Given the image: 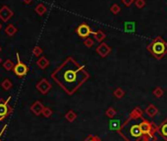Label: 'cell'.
<instances>
[{
  "instance_id": "obj_1",
  "label": "cell",
  "mask_w": 167,
  "mask_h": 141,
  "mask_svg": "<svg viewBox=\"0 0 167 141\" xmlns=\"http://www.w3.org/2000/svg\"><path fill=\"white\" fill-rule=\"evenodd\" d=\"M51 78L66 94L71 96L90 78V73L73 57H67L65 61L51 73Z\"/></svg>"
},
{
  "instance_id": "obj_2",
  "label": "cell",
  "mask_w": 167,
  "mask_h": 141,
  "mask_svg": "<svg viewBox=\"0 0 167 141\" xmlns=\"http://www.w3.org/2000/svg\"><path fill=\"white\" fill-rule=\"evenodd\" d=\"M142 117H144V111L140 107H135L121 125L117 132L125 141H152L141 129L140 122Z\"/></svg>"
},
{
  "instance_id": "obj_3",
  "label": "cell",
  "mask_w": 167,
  "mask_h": 141,
  "mask_svg": "<svg viewBox=\"0 0 167 141\" xmlns=\"http://www.w3.org/2000/svg\"><path fill=\"white\" fill-rule=\"evenodd\" d=\"M146 50L153 58L160 60L167 55V42L161 36H157L148 45Z\"/></svg>"
},
{
  "instance_id": "obj_4",
  "label": "cell",
  "mask_w": 167,
  "mask_h": 141,
  "mask_svg": "<svg viewBox=\"0 0 167 141\" xmlns=\"http://www.w3.org/2000/svg\"><path fill=\"white\" fill-rule=\"evenodd\" d=\"M17 61L18 62L15 65L13 71H14L16 76H18L20 78H23V77L27 76V73H28V72H29V68H28V66H27L26 64H24V63H22L21 61H20L19 53H17Z\"/></svg>"
},
{
  "instance_id": "obj_5",
  "label": "cell",
  "mask_w": 167,
  "mask_h": 141,
  "mask_svg": "<svg viewBox=\"0 0 167 141\" xmlns=\"http://www.w3.org/2000/svg\"><path fill=\"white\" fill-rule=\"evenodd\" d=\"M76 32H77V35L80 36V37H82V38H88L90 37L91 35H92L95 31H92L91 28L88 25V24H86V23H83L80 25L78 28L76 29Z\"/></svg>"
},
{
  "instance_id": "obj_6",
  "label": "cell",
  "mask_w": 167,
  "mask_h": 141,
  "mask_svg": "<svg viewBox=\"0 0 167 141\" xmlns=\"http://www.w3.org/2000/svg\"><path fill=\"white\" fill-rule=\"evenodd\" d=\"M9 100L10 98L7 100L0 98V120L6 118L13 111L12 107L9 106Z\"/></svg>"
},
{
  "instance_id": "obj_7",
  "label": "cell",
  "mask_w": 167,
  "mask_h": 141,
  "mask_svg": "<svg viewBox=\"0 0 167 141\" xmlns=\"http://www.w3.org/2000/svg\"><path fill=\"white\" fill-rule=\"evenodd\" d=\"M36 87H37V89L39 92H41L42 94L45 95V94H47L48 91L51 89L52 85H51V83H50L46 78H42V79L37 83Z\"/></svg>"
},
{
  "instance_id": "obj_8",
  "label": "cell",
  "mask_w": 167,
  "mask_h": 141,
  "mask_svg": "<svg viewBox=\"0 0 167 141\" xmlns=\"http://www.w3.org/2000/svg\"><path fill=\"white\" fill-rule=\"evenodd\" d=\"M111 52V47L105 42L99 43L98 46L96 47V53L101 57V58H106Z\"/></svg>"
},
{
  "instance_id": "obj_9",
  "label": "cell",
  "mask_w": 167,
  "mask_h": 141,
  "mask_svg": "<svg viewBox=\"0 0 167 141\" xmlns=\"http://www.w3.org/2000/svg\"><path fill=\"white\" fill-rule=\"evenodd\" d=\"M13 16H14V13H13V11L8 6H3V7L0 9V19H1L3 22L9 21Z\"/></svg>"
},
{
  "instance_id": "obj_10",
  "label": "cell",
  "mask_w": 167,
  "mask_h": 141,
  "mask_svg": "<svg viewBox=\"0 0 167 141\" xmlns=\"http://www.w3.org/2000/svg\"><path fill=\"white\" fill-rule=\"evenodd\" d=\"M44 110V106L41 101H36L31 106V111L35 114L36 116H41L42 115V112Z\"/></svg>"
},
{
  "instance_id": "obj_11",
  "label": "cell",
  "mask_w": 167,
  "mask_h": 141,
  "mask_svg": "<svg viewBox=\"0 0 167 141\" xmlns=\"http://www.w3.org/2000/svg\"><path fill=\"white\" fill-rule=\"evenodd\" d=\"M157 132L164 141H167V118L157 126Z\"/></svg>"
},
{
  "instance_id": "obj_12",
  "label": "cell",
  "mask_w": 167,
  "mask_h": 141,
  "mask_svg": "<svg viewBox=\"0 0 167 141\" xmlns=\"http://www.w3.org/2000/svg\"><path fill=\"white\" fill-rule=\"evenodd\" d=\"M145 112L150 118H153V117H155L157 115L159 111H158L157 107L155 105L150 104V105H149L148 107H146V109L145 110Z\"/></svg>"
},
{
  "instance_id": "obj_13",
  "label": "cell",
  "mask_w": 167,
  "mask_h": 141,
  "mask_svg": "<svg viewBox=\"0 0 167 141\" xmlns=\"http://www.w3.org/2000/svg\"><path fill=\"white\" fill-rule=\"evenodd\" d=\"M92 35H93V39H96V41H97V42H99V43L103 42V40H104L105 37H106L105 33H104L102 31H100V30H98V31H96L93 32Z\"/></svg>"
},
{
  "instance_id": "obj_14",
  "label": "cell",
  "mask_w": 167,
  "mask_h": 141,
  "mask_svg": "<svg viewBox=\"0 0 167 141\" xmlns=\"http://www.w3.org/2000/svg\"><path fill=\"white\" fill-rule=\"evenodd\" d=\"M37 65L42 70H44L49 66V60H47L44 56H42V57H39V59L37 61Z\"/></svg>"
},
{
  "instance_id": "obj_15",
  "label": "cell",
  "mask_w": 167,
  "mask_h": 141,
  "mask_svg": "<svg viewBox=\"0 0 167 141\" xmlns=\"http://www.w3.org/2000/svg\"><path fill=\"white\" fill-rule=\"evenodd\" d=\"M124 31L126 32H135L136 31V23L135 22H125Z\"/></svg>"
},
{
  "instance_id": "obj_16",
  "label": "cell",
  "mask_w": 167,
  "mask_h": 141,
  "mask_svg": "<svg viewBox=\"0 0 167 141\" xmlns=\"http://www.w3.org/2000/svg\"><path fill=\"white\" fill-rule=\"evenodd\" d=\"M35 11L37 15L39 16H43L46 11H47V8H46V6L43 4V3H39L36 6V8H35Z\"/></svg>"
},
{
  "instance_id": "obj_17",
  "label": "cell",
  "mask_w": 167,
  "mask_h": 141,
  "mask_svg": "<svg viewBox=\"0 0 167 141\" xmlns=\"http://www.w3.org/2000/svg\"><path fill=\"white\" fill-rule=\"evenodd\" d=\"M121 123H120V120H112L111 119V120L109 122V129H111V130H116V131H118L119 130V129L121 127Z\"/></svg>"
},
{
  "instance_id": "obj_18",
  "label": "cell",
  "mask_w": 167,
  "mask_h": 141,
  "mask_svg": "<svg viewBox=\"0 0 167 141\" xmlns=\"http://www.w3.org/2000/svg\"><path fill=\"white\" fill-rule=\"evenodd\" d=\"M65 119L68 120L69 123H73V122H75L76 119H77V114L73 110H70V111H68L66 113Z\"/></svg>"
},
{
  "instance_id": "obj_19",
  "label": "cell",
  "mask_w": 167,
  "mask_h": 141,
  "mask_svg": "<svg viewBox=\"0 0 167 141\" xmlns=\"http://www.w3.org/2000/svg\"><path fill=\"white\" fill-rule=\"evenodd\" d=\"M18 31L17 28L15 26H13V25H8L7 26H6V29H5V32H6V35H9V36H13L15 35V33Z\"/></svg>"
},
{
  "instance_id": "obj_20",
  "label": "cell",
  "mask_w": 167,
  "mask_h": 141,
  "mask_svg": "<svg viewBox=\"0 0 167 141\" xmlns=\"http://www.w3.org/2000/svg\"><path fill=\"white\" fill-rule=\"evenodd\" d=\"M113 95L117 99H122L125 96V91L121 88V87H117V88L113 91Z\"/></svg>"
},
{
  "instance_id": "obj_21",
  "label": "cell",
  "mask_w": 167,
  "mask_h": 141,
  "mask_svg": "<svg viewBox=\"0 0 167 141\" xmlns=\"http://www.w3.org/2000/svg\"><path fill=\"white\" fill-rule=\"evenodd\" d=\"M14 67H15V64L13 63L12 60L8 59V60H6V61L3 63V68L6 70V71H11L14 69Z\"/></svg>"
},
{
  "instance_id": "obj_22",
  "label": "cell",
  "mask_w": 167,
  "mask_h": 141,
  "mask_svg": "<svg viewBox=\"0 0 167 141\" xmlns=\"http://www.w3.org/2000/svg\"><path fill=\"white\" fill-rule=\"evenodd\" d=\"M105 115H106V117L109 118V119H113L117 115V111L114 108H113V107H109V108L106 110Z\"/></svg>"
},
{
  "instance_id": "obj_23",
  "label": "cell",
  "mask_w": 167,
  "mask_h": 141,
  "mask_svg": "<svg viewBox=\"0 0 167 141\" xmlns=\"http://www.w3.org/2000/svg\"><path fill=\"white\" fill-rule=\"evenodd\" d=\"M152 94H153V95H155V97H156V98H160V97H162V96H163L164 90H163L160 86H157V87H155V89H153Z\"/></svg>"
},
{
  "instance_id": "obj_24",
  "label": "cell",
  "mask_w": 167,
  "mask_h": 141,
  "mask_svg": "<svg viewBox=\"0 0 167 141\" xmlns=\"http://www.w3.org/2000/svg\"><path fill=\"white\" fill-rule=\"evenodd\" d=\"M1 86H2V88H3L4 90H9L11 87L13 86V84H12V82H11L10 79L5 78L3 82H2V83H1Z\"/></svg>"
},
{
  "instance_id": "obj_25",
  "label": "cell",
  "mask_w": 167,
  "mask_h": 141,
  "mask_svg": "<svg viewBox=\"0 0 167 141\" xmlns=\"http://www.w3.org/2000/svg\"><path fill=\"white\" fill-rule=\"evenodd\" d=\"M110 12L112 13V14H114V15H117L119 14L120 12H121V7H120V5L119 4H113L111 7H110Z\"/></svg>"
},
{
  "instance_id": "obj_26",
  "label": "cell",
  "mask_w": 167,
  "mask_h": 141,
  "mask_svg": "<svg viewBox=\"0 0 167 141\" xmlns=\"http://www.w3.org/2000/svg\"><path fill=\"white\" fill-rule=\"evenodd\" d=\"M84 45L86 47H88V48H91V47L95 45V40L93 38H91V37H88L84 40Z\"/></svg>"
},
{
  "instance_id": "obj_27",
  "label": "cell",
  "mask_w": 167,
  "mask_h": 141,
  "mask_svg": "<svg viewBox=\"0 0 167 141\" xmlns=\"http://www.w3.org/2000/svg\"><path fill=\"white\" fill-rule=\"evenodd\" d=\"M42 52H43V50L39 46H36L35 48L32 49V54L35 55L36 57H42Z\"/></svg>"
},
{
  "instance_id": "obj_28",
  "label": "cell",
  "mask_w": 167,
  "mask_h": 141,
  "mask_svg": "<svg viewBox=\"0 0 167 141\" xmlns=\"http://www.w3.org/2000/svg\"><path fill=\"white\" fill-rule=\"evenodd\" d=\"M53 114V111L49 108V107H44V110L42 112V116L44 118H50Z\"/></svg>"
},
{
  "instance_id": "obj_29",
  "label": "cell",
  "mask_w": 167,
  "mask_h": 141,
  "mask_svg": "<svg viewBox=\"0 0 167 141\" xmlns=\"http://www.w3.org/2000/svg\"><path fill=\"white\" fill-rule=\"evenodd\" d=\"M83 141H101V139L97 135H96V134H90V135L86 136Z\"/></svg>"
},
{
  "instance_id": "obj_30",
  "label": "cell",
  "mask_w": 167,
  "mask_h": 141,
  "mask_svg": "<svg viewBox=\"0 0 167 141\" xmlns=\"http://www.w3.org/2000/svg\"><path fill=\"white\" fill-rule=\"evenodd\" d=\"M145 0H136L135 1V6L138 9H143L145 6Z\"/></svg>"
},
{
  "instance_id": "obj_31",
  "label": "cell",
  "mask_w": 167,
  "mask_h": 141,
  "mask_svg": "<svg viewBox=\"0 0 167 141\" xmlns=\"http://www.w3.org/2000/svg\"><path fill=\"white\" fill-rule=\"evenodd\" d=\"M121 1L126 7H130V6L134 3V0H121Z\"/></svg>"
},
{
  "instance_id": "obj_32",
  "label": "cell",
  "mask_w": 167,
  "mask_h": 141,
  "mask_svg": "<svg viewBox=\"0 0 167 141\" xmlns=\"http://www.w3.org/2000/svg\"><path fill=\"white\" fill-rule=\"evenodd\" d=\"M23 1L25 2V3H27V4H29V3H31L32 0H23Z\"/></svg>"
},
{
  "instance_id": "obj_33",
  "label": "cell",
  "mask_w": 167,
  "mask_h": 141,
  "mask_svg": "<svg viewBox=\"0 0 167 141\" xmlns=\"http://www.w3.org/2000/svg\"><path fill=\"white\" fill-rule=\"evenodd\" d=\"M1 29H2V24L0 23V31H1Z\"/></svg>"
},
{
  "instance_id": "obj_34",
  "label": "cell",
  "mask_w": 167,
  "mask_h": 141,
  "mask_svg": "<svg viewBox=\"0 0 167 141\" xmlns=\"http://www.w3.org/2000/svg\"><path fill=\"white\" fill-rule=\"evenodd\" d=\"M2 63V59L1 58H0V64H1Z\"/></svg>"
},
{
  "instance_id": "obj_35",
  "label": "cell",
  "mask_w": 167,
  "mask_h": 141,
  "mask_svg": "<svg viewBox=\"0 0 167 141\" xmlns=\"http://www.w3.org/2000/svg\"><path fill=\"white\" fill-rule=\"evenodd\" d=\"M0 51H1V46H0Z\"/></svg>"
},
{
  "instance_id": "obj_36",
  "label": "cell",
  "mask_w": 167,
  "mask_h": 141,
  "mask_svg": "<svg viewBox=\"0 0 167 141\" xmlns=\"http://www.w3.org/2000/svg\"><path fill=\"white\" fill-rule=\"evenodd\" d=\"M0 141H2V140H1V139H0Z\"/></svg>"
}]
</instances>
